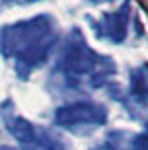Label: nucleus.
I'll use <instances>...</instances> for the list:
<instances>
[{
  "instance_id": "nucleus-1",
  "label": "nucleus",
  "mask_w": 148,
  "mask_h": 150,
  "mask_svg": "<svg viewBox=\"0 0 148 150\" xmlns=\"http://www.w3.org/2000/svg\"><path fill=\"white\" fill-rule=\"evenodd\" d=\"M56 41V23L47 15L8 25L0 31V52L17 60V72L23 78L47 60Z\"/></svg>"
},
{
  "instance_id": "nucleus-2",
  "label": "nucleus",
  "mask_w": 148,
  "mask_h": 150,
  "mask_svg": "<svg viewBox=\"0 0 148 150\" xmlns=\"http://www.w3.org/2000/svg\"><path fill=\"white\" fill-rule=\"evenodd\" d=\"M58 70H62L66 74V78L89 74L91 86H101L107 80V76L115 70V66H113L111 58L95 54L86 45V41L80 37V33L74 29L70 39L66 41V47L62 50V54L58 58Z\"/></svg>"
},
{
  "instance_id": "nucleus-3",
  "label": "nucleus",
  "mask_w": 148,
  "mask_h": 150,
  "mask_svg": "<svg viewBox=\"0 0 148 150\" xmlns=\"http://www.w3.org/2000/svg\"><path fill=\"white\" fill-rule=\"evenodd\" d=\"M54 121L62 127H80V125H101L107 121V109L99 103L78 101L64 105L56 111Z\"/></svg>"
},
{
  "instance_id": "nucleus-4",
  "label": "nucleus",
  "mask_w": 148,
  "mask_h": 150,
  "mask_svg": "<svg viewBox=\"0 0 148 150\" xmlns=\"http://www.w3.org/2000/svg\"><path fill=\"white\" fill-rule=\"evenodd\" d=\"M101 29L103 35H107L113 43H121L127 31V6H123L117 13H105L101 19Z\"/></svg>"
},
{
  "instance_id": "nucleus-5",
  "label": "nucleus",
  "mask_w": 148,
  "mask_h": 150,
  "mask_svg": "<svg viewBox=\"0 0 148 150\" xmlns=\"http://www.w3.org/2000/svg\"><path fill=\"white\" fill-rule=\"evenodd\" d=\"M130 97L136 105L148 109V66L132 70V74H130Z\"/></svg>"
},
{
  "instance_id": "nucleus-6",
  "label": "nucleus",
  "mask_w": 148,
  "mask_h": 150,
  "mask_svg": "<svg viewBox=\"0 0 148 150\" xmlns=\"http://www.w3.org/2000/svg\"><path fill=\"white\" fill-rule=\"evenodd\" d=\"M6 127H8L11 136H13L17 142H21V144H29V142L37 136L35 125H33L31 121H27L25 117H19V115L11 117V119L6 121Z\"/></svg>"
},
{
  "instance_id": "nucleus-7",
  "label": "nucleus",
  "mask_w": 148,
  "mask_h": 150,
  "mask_svg": "<svg viewBox=\"0 0 148 150\" xmlns=\"http://www.w3.org/2000/svg\"><path fill=\"white\" fill-rule=\"evenodd\" d=\"M25 150H64V146L50 136H39L37 134L29 144H25Z\"/></svg>"
},
{
  "instance_id": "nucleus-8",
  "label": "nucleus",
  "mask_w": 148,
  "mask_h": 150,
  "mask_svg": "<svg viewBox=\"0 0 148 150\" xmlns=\"http://www.w3.org/2000/svg\"><path fill=\"white\" fill-rule=\"evenodd\" d=\"M132 150H148V132H142L132 138Z\"/></svg>"
},
{
  "instance_id": "nucleus-9",
  "label": "nucleus",
  "mask_w": 148,
  "mask_h": 150,
  "mask_svg": "<svg viewBox=\"0 0 148 150\" xmlns=\"http://www.w3.org/2000/svg\"><path fill=\"white\" fill-rule=\"evenodd\" d=\"M91 150H111L107 144H101V146H95V148H91Z\"/></svg>"
},
{
  "instance_id": "nucleus-10",
  "label": "nucleus",
  "mask_w": 148,
  "mask_h": 150,
  "mask_svg": "<svg viewBox=\"0 0 148 150\" xmlns=\"http://www.w3.org/2000/svg\"><path fill=\"white\" fill-rule=\"evenodd\" d=\"M6 2H35V0H6Z\"/></svg>"
},
{
  "instance_id": "nucleus-11",
  "label": "nucleus",
  "mask_w": 148,
  "mask_h": 150,
  "mask_svg": "<svg viewBox=\"0 0 148 150\" xmlns=\"http://www.w3.org/2000/svg\"><path fill=\"white\" fill-rule=\"evenodd\" d=\"M91 2H113V0H91Z\"/></svg>"
},
{
  "instance_id": "nucleus-12",
  "label": "nucleus",
  "mask_w": 148,
  "mask_h": 150,
  "mask_svg": "<svg viewBox=\"0 0 148 150\" xmlns=\"http://www.w3.org/2000/svg\"><path fill=\"white\" fill-rule=\"evenodd\" d=\"M0 150H8V148H0Z\"/></svg>"
},
{
  "instance_id": "nucleus-13",
  "label": "nucleus",
  "mask_w": 148,
  "mask_h": 150,
  "mask_svg": "<svg viewBox=\"0 0 148 150\" xmlns=\"http://www.w3.org/2000/svg\"><path fill=\"white\" fill-rule=\"evenodd\" d=\"M146 132H148V125H146Z\"/></svg>"
}]
</instances>
